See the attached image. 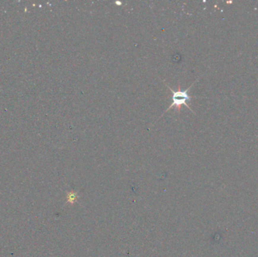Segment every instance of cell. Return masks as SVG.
<instances>
[{
  "mask_svg": "<svg viewBox=\"0 0 258 257\" xmlns=\"http://www.w3.org/2000/svg\"><path fill=\"white\" fill-rule=\"evenodd\" d=\"M195 83V82H194ZM193 83V84H194ZM192 85H191L190 87H189L187 90L185 91H183V90L180 89V85H179L178 88L176 91H174L171 88H170L169 86H168V88L170 90L171 93L172 94V103L170 105V106L168 107V109H167L165 112H168L169 110L171 109V107H175V110L177 111H178L179 113L180 112V107L182 105H185L189 110H190L191 111H192V109L190 108V106L187 104V101H190L191 99H192V97H190L189 95V91L191 87H192Z\"/></svg>",
  "mask_w": 258,
  "mask_h": 257,
  "instance_id": "obj_1",
  "label": "cell"
}]
</instances>
